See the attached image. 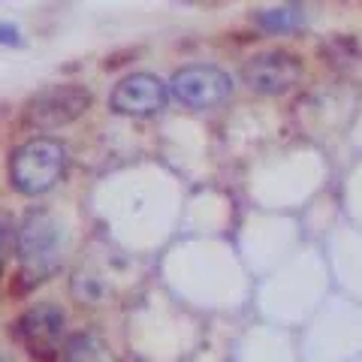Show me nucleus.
Listing matches in <instances>:
<instances>
[{
	"instance_id": "obj_7",
	"label": "nucleus",
	"mask_w": 362,
	"mask_h": 362,
	"mask_svg": "<svg viewBox=\"0 0 362 362\" xmlns=\"http://www.w3.org/2000/svg\"><path fill=\"white\" fill-rule=\"evenodd\" d=\"M166 94L169 88L151 73H133L124 76L115 85L109 97V106L118 112V115H154L166 106Z\"/></svg>"
},
{
	"instance_id": "obj_2",
	"label": "nucleus",
	"mask_w": 362,
	"mask_h": 362,
	"mask_svg": "<svg viewBox=\"0 0 362 362\" xmlns=\"http://www.w3.org/2000/svg\"><path fill=\"white\" fill-rule=\"evenodd\" d=\"M169 94H173L181 106L194 109V112H209L226 103L233 94V78L218 66L194 64L178 70L169 78Z\"/></svg>"
},
{
	"instance_id": "obj_4",
	"label": "nucleus",
	"mask_w": 362,
	"mask_h": 362,
	"mask_svg": "<svg viewBox=\"0 0 362 362\" xmlns=\"http://www.w3.org/2000/svg\"><path fill=\"white\" fill-rule=\"evenodd\" d=\"M64 311L58 305H37V308L25 311L16 320V338L21 344L30 350L33 359H42V362H52L58 356V341H61V332H64Z\"/></svg>"
},
{
	"instance_id": "obj_8",
	"label": "nucleus",
	"mask_w": 362,
	"mask_h": 362,
	"mask_svg": "<svg viewBox=\"0 0 362 362\" xmlns=\"http://www.w3.org/2000/svg\"><path fill=\"white\" fill-rule=\"evenodd\" d=\"M64 362H112L109 347L97 335L78 332L64 347Z\"/></svg>"
},
{
	"instance_id": "obj_10",
	"label": "nucleus",
	"mask_w": 362,
	"mask_h": 362,
	"mask_svg": "<svg viewBox=\"0 0 362 362\" xmlns=\"http://www.w3.org/2000/svg\"><path fill=\"white\" fill-rule=\"evenodd\" d=\"M4 42H6V45H9V42H18V37H16V28L4 25Z\"/></svg>"
},
{
	"instance_id": "obj_9",
	"label": "nucleus",
	"mask_w": 362,
	"mask_h": 362,
	"mask_svg": "<svg viewBox=\"0 0 362 362\" xmlns=\"http://www.w3.org/2000/svg\"><path fill=\"white\" fill-rule=\"evenodd\" d=\"M257 21L263 25L266 30L272 33H284V30H293V28H299L302 25V13L299 9H293V6H281V9H259L257 13Z\"/></svg>"
},
{
	"instance_id": "obj_6",
	"label": "nucleus",
	"mask_w": 362,
	"mask_h": 362,
	"mask_svg": "<svg viewBox=\"0 0 362 362\" xmlns=\"http://www.w3.org/2000/svg\"><path fill=\"white\" fill-rule=\"evenodd\" d=\"M18 257L33 272L54 269V263L61 257V223L45 211L28 214L25 226H21V239H18Z\"/></svg>"
},
{
	"instance_id": "obj_3",
	"label": "nucleus",
	"mask_w": 362,
	"mask_h": 362,
	"mask_svg": "<svg viewBox=\"0 0 362 362\" xmlns=\"http://www.w3.org/2000/svg\"><path fill=\"white\" fill-rule=\"evenodd\" d=\"M90 106V94L78 85H52L28 100L25 121L40 130H58L64 124L82 118Z\"/></svg>"
},
{
	"instance_id": "obj_5",
	"label": "nucleus",
	"mask_w": 362,
	"mask_h": 362,
	"mask_svg": "<svg viewBox=\"0 0 362 362\" xmlns=\"http://www.w3.org/2000/svg\"><path fill=\"white\" fill-rule=\"evenodd\" d=\"M245 85L257 90V94H284L302 76V64L296 54H290L284 49H269L254 54L251 61L242 66Z\"/></svg>"
},
{
	"instance_id": "obj_1",
	"label": "nucleus",
	"mask_w": 362,
	"mask_h": 362,
	"mask_svg": "<svg viewBox=\"0 0 362 362\" xmlns=\"http://www.w3.org/2000/svg\"><path fill=\"white\" fill-rule=\"evenodd\" d=\"M66 166V148L54 139H28L9 160V181L18 194L37 197L58 185Z\"/></svg>"
}]
</instances>
